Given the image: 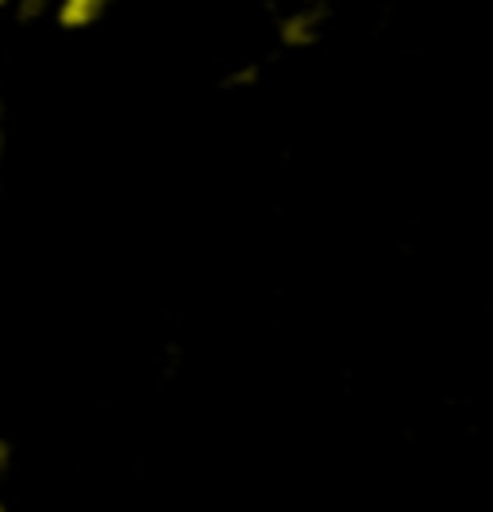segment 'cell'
<instances>
[{"mask_svg":"<svg viewBox=\"0 0 493 512\" xmlns=\"http://www.w3.org/2000/svg\"><path fill=\"white\" fill-rule=\"evenodd\" d=\"M262 85V62H235L228 74L220 77V89L224 93H247V89H259Z\"/></svg>","mask_w":493,"mask_h":512,"instance_id":"3957f363","label":"cell"},{"mask_svg":"<svg viewBox=\"0 0 493 512\" xmlns=\"http://www.w3.org/2000/svg\"><path fill=\"white\" fill-rule=\"evenodd\" d=\"M0 162H4V108H0Z\"/></svg>","mask_w":493,"mask_h":512,"instance_id":"8992f818","label":"cell"},{"mask_svg":"<svg viewBox=\"0 0 493 512\" xmlns=\"http://www.w3.org/2000/svg\"><path fill=\"white\" fill-rule=\"evenodd\" d=\"M12 8H16V20H20V24H35V20H47V16H54L58 0H16Z\"/></svg>","mask_w":493,"mask_h":512,"instance_id":"277c9868","label":"cell"},{"mask_svg":"<svg viewBox=\"0 0 493 512\" xmlns=\"http://www.w3.org/2000/svg\"><path fill=\"white\" fill-rule=\"evenodd\" d=\"M332 31V4L328 0H293L274 16V43L289 54L312 51Z\"/></svg>","mask_w":493,"mask_h":512,"instance_id":"6da1fadb","label":"cell"},{"mask_svg":"<svg viewBox=\"0 0 493 512\" xmlns=\"http://www.w3.org/2000/svg\"><path fill=\"white\" fill-rule=\"evenodd\" d=\"M12 4H16V0H0V12H4V8H12Z\"/></svg>","mask_w":493,"mask_h":512,"instance_id":"52a82bcc","label":"cell"},{"mask_svg":"<svg viewBox=\"0 0 493 512\" xmlns=\"http://www.w3.org/2000/svg\"><path fill=\"white\" fill-rule=\"evenodd\" d=\"M0 512H12V509H8V505H4V501H0Z\"/></svg>","mask_w":493,"mask_h":512,"instance_id":"ba28073f","label":"cell"},{"mask_svg":"<svg viewBox=\"0 0 493 512\" xmlns=\"http://www.w3.org/2000/svg\"><path fill=\"white\" fill-rule=\"evenodd\" d=\"M108 8H112V0H58L54 24L62 31H89L93 24H101Z\"/></svg>","mask_w":493,"mask_h":512,"instance_id":"7a4b0ae2","label":"cell"},{"mask_svg":"<svg viewBox=\"0 0 493 512\" xmlns=\"http://www.w3.org/2000/svg\"><path fill=\"white\" fill-rule=\"evenodd\" d=\"M8 466H12V443L0 439V474H8Z\"/></svg>","mask_w":493,"mask_h":512,"instance_id":"5b68a950","label":"cell"}]
</instances>
